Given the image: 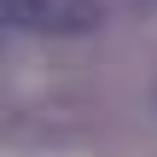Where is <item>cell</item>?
<instances>
[{"label":"cell","mask_w":157,"mask_h":157,"mask_svg":"<svg viewBox=\"0 0 157 157\" xmlns=\"http://www.w3.org/2000/svg\"><path fill=\"white\" fill-rule=\"evenodd\" d=\"M99 17V0H6V23L29 35H87Z\"/></svg>","instance_id":"obj_1"}]
</instances>
